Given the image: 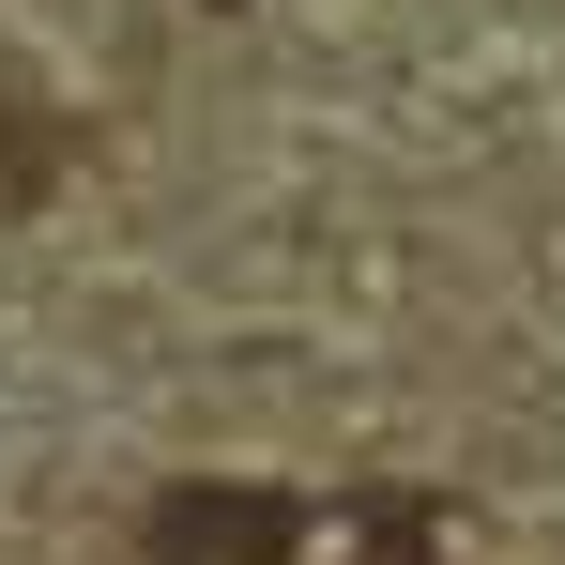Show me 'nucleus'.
I'll use <instances>...</instances> for the list:
<instances>
[{
	"label": "nucleus",
	"instance_id": "nucleus-1",
	"mask_svg": "<svg viewBox=\"0 0 565 565\" xmlns=\"http://www.w3.org/2000/svg\"><path fill=\"white\" fill-rule=\"evenodd\" d=\"M153 565H290L306 551V504L290 489H245V473H199V489H153Z\"/></svg>",
	"mask_w": 565,
	"mask_h": 565
}]
</instances>
